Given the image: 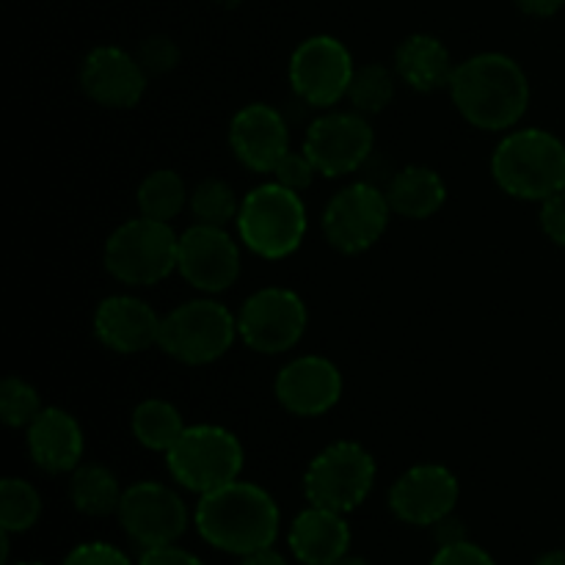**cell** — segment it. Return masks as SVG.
<instances>
[{
  "label": "cell",
  "mask_w": 565,
  "mask_h": 565,
  "mask_svg": "<svg viewBox=\"0 0 565 565\" xmlns=\"http://www.w3.org/2000/svg\"><path fill=\"white\" fill-rule=\"evenodd\" d=\"M307 323V303L298 292L287 287H265L243 303L237 315V334L252 351L276 356L301 342Z\"/></svg>",
  "instance_id": "cell-9"
},
{
  "label": "cell",
  "mask_w": 565,
  "mask_h": 565,
  "mask_svg": "<svg viewBox=\"0 0 565 565\" xmlns=\"http://www.w3.org/2000/svg\"><path fill=\"white\" fill-rule=\"evenodd\" d=\"M390 199L370 182L342 188L323 210V235L337 252L362 254L381 241L390 224Z\"/></svg>",
  "instance_id": "cell-11"
},
{
  "label": "cell",
  "mask_w": 565,
  "mask_h": 565,
  "mask_svg": "<svg viewBox=\"0 0 565 565\" xmlns=\"http://www.w3.org/2000/svg\"><path fill=\"white\" fill-rule=\"evenodd\" d=\"M230 147L254 174H274L276 163L290 152V130L285 116L265 103L237 110L230 125Z\"/></svg>",
  "instance_id": "cell-17"
},
{
  "label": "cell",
  "mask_w": 565,
  "mask_h": 565,
  "mask_svg": "<svg viewBox=\"0 0 565 565\" xmlns=\"http://www.w3.org/2000/svg\"><path fill=\"white\" fill-rule=\"evenodd\" d=\"M119 522L141 550H154L182 539L188 527V508L174 489L143 480L121 494Z\"/></svg>",
  "instance_id": "cell-13"
},
{
  "label": "cell",
  "mask_w": 565,
  "mask_h": 565,
  "mask_svg": "<svg viewBox=\"0 0 565 565\" xmlns=\"http://www.w3.org/2000/svg\"><path fill=\"white\" fill-rule=\"evenodd\" d=\"M461 486L441 463H419L403 472L390 491V508L401 522L414 527H434L452 516Z\"/></svg>",
  "instance_id": "cell-15"
},
{
  "label": "cell",
  "mask_w": 565,
  "mask_h": 565,
  "mask_svg": "<svg viewBox=\"0 0 565 565\" xmlns=\"http://www.w3.org/2000/svg\"><path fill=\"white\" fill-rule=\"evenodd\" d=\"M237 318L213 298H196L171 309L160 323L158 348L182 364H213L232 348Z\"/></svg>",
  "instance_id": "cell-7"
},
{
  "label": "cell",
  "mask_w": 565,
  "mask_h": 565,
  "mask_svg": "<svg viewBox=\"0 0 565 565\" xmlns=\"http://www.w3.org/2000/svg\"><path fill=\"white\" fill-rule=\"evenodd\" d=\"M491 174L508 196L544 202L565 188V143L541 127L508 132L494 149Z\"/></svg>",
  "instance_id": "cell-3"
},
{
  "label": "cell",
  "mask_w": 565,
  "mask_h": 565,
  "mask_svg": "<svg viewBox=\"0 0 565 565\" xmlns=\"http://www.w3.org/2000/svg\"><path fill=\"white\" fill-rule=\"evenodd\" d=\"M177 270L196 290L224 292L241 276V248L224 226L196 224L180 235Z\"/></svg>",
  "instance_id": "cell-14"
},
{
  "label": "cell",
  "mask_w": 565,
  "mask_h": 565,
  "mask_svg": "<svg viewBox=\"0 0 565 565\" xmlns=\"http://www.w3.org/2000/svg\"><path fill=\"white\" fill-rule=\"evenodd\" d=\"M375 458L359 441H334L309 463L303 475V494L309 505L329 511H356L375 486Z\"/></svg>",
  "instance_id": "cell-8"
},
{
  "label": "cell",
  "mask_w": 565,
  "mask_h": 565,
  "mask_svg": "<svg viewBox=\"0 0 565 565\" xmlns=\"http://www.w3.org/2000/svg\"><path fill=\"white\" fill-rule=\"evenodd\" d=\"M121 486L116 475L103 463H81L70 478V500L83 516H110L119 513Z\"/></svg>",
  "instance_id": "cell-24"
},
{
  "label": "cell",
  "mask_w": 565,
  "mask_h": 565,
  "mask_svg": "<svg viewBox=\"0 0 565 565\" xmlns=\"http://www.w3.org/2000/svg\"><path fill=\"white\" fill-rule=\"evenodd\" d=\"M138 61H141L147 75H166L180 64V47L169 36H149L138 47Z\"/></svg>",
  "instance_id": "cell-31"
},
{
  "label": "cell",
  "mask_w": 565,
  "mask_h": 565,
  "mask_svg": "<svg viewBox=\"0 0 565 565\" xmlns=\"http://www.w3.org/2000/svg\"><path fill=\"white\" fill-rule=\"evenodd\" d=\"M436 530V541H439V546H450V544H458V541H467V530H463L461 522H456L452 516L441 519L439 524H434Z\"/></svg>",
  "instance_id": "cell-37"
},
{
  "label": "cell",
  "mask_w": 565,
  "mask_h": 565,
  "mask_svg": "<svg viewBox=\"0 0 565 565\" xmlns=\"http://www.w3.org/2000/svg\"><path fill=\"white\" fill-rule=\"evenodd\" d=\"M375 132L359 110H331L309 125L303 152L323 177H345L362 169L373 154Z\"/></svg>",
  "instance_id": "cell-12"
},
{
  "label": "cell",
  "mask_w": 565,
  "mask_h": 565,
  "mask_svg": "<svg viewBox=\"0 0 565 565\" xmlns=\"http://www.w3.org/2000/svg\"><path fill=\"white\" fill-rule=\"evenodd\" d=\"M447 88L458 114L478 130H508L527 114V72L505 53H480L467 58L456 66Z\"/></svg>",
  "instance_id": "cell-1"
},
{
  "label": "cell",
  "mask_w": 565,
  "mask_h": 565,
  "mask_svg": "<svg viewBox=\"0 0 565 565\" xmlns=\"http://www.w3.org/2000/svg\"><path fill=\"white\" fill-rule=\"evenodd\" d=\"M353 55L340 39L309 36L292 50L290 58V86L298 97L312 108H331L348 97L353 81Z\"/></svg>",
  "instance_id": "cell-10"
},
{
  "label": "cell",
  "mask_w": 565,
  "mask_h": 565,
  "mask_svg": "<svg viewBox=\"0 0 565 565\" xmlns=\"http://www.w3.org/2000/svg\"><path fill=\"white\" fill-rule=\"evenodd\" d=\"M83 428L70 412L44 406L39 417L28 425V452L33 463L47 475H66L81 467Z\"/></svg>",
  "instance_id": "cell-20"
},
{
  "label": "cell",
  "mask_w": 565,
  "mask_h": 565,
  "mask_svg": "<svg viewBox=\"0 0 565 565\" xmlns=\"http://www.w3.org/2000/svg\"><path fill=\"white\" fill-rule=\"evenodd\" d=\"M516 6L530 17H552L563 9L565 0H516Z\"/></svg>",
  "instance_id": "cell-38"
},
{
  "label": "cell",
  "mask_w": 565,
  "mask_h": 565,
  "mask_svg": "<svg viewBox=\"0 0 565 565\" xmlns=\"http://www.w3.org/2000/svg\"><path fill=\"white\" fill-rule=\"evenodd\" d=\"M243 445L221 425H188L185 434L166 452L171 478L199 497L235 483L243 472Z\"/></svg>",
  "instance_id": "cell-6"
},
{
  "label": "cell",
  "mask_w": 565,
  "mask_h": 565,
  "mask_svg": "<svg viewBox=\"0 0 565 565\" xmlns=\"http://www.w3.org/2000/svg\"><path fill=\"white\" fill-rule=\"evenodd\" d=\"M136 199L141 215L171 224V221L182 213V207L188 204L191 193L185 191V182H182V177L177 174V171L158 169L149 177H143V182L138 185Z\"/></svg>",
  "instance_id": "cell-26"
},
{
  "label": "cell",
  "mask_w": 565,
  "mask_h": 565,
  "mask_svg": "<svg viewBox=\"0 0 565 565\" xmlns=\"http://www.w3.org/2000/svg\"><path fill=\"white\" fill-rule=\"evenodd\" d=\"M241 565H287V561L285 555H279V552L274 550V546H268V550L252 552V555L243 557Z\"/></svg>",
  "instance_id": "cell-39"
},
{
  "label": "cell",
  "mask_w": 565,
  "mask_h": 565,
  "mask_svg": "<svg viewBox=\"0 0 565 565\" xmlns=\"http://www.w3.org/2000/svg\"><path fill=\"white\" fill-rule=\"evenodd\" d=\"M17 565H44V563H17Z\"/></svg>",
  "instance_id": "cell-42"
},
{
  "label": "cell",
  "mask_w": 565,
  "mask_h": 565,
  "mask_svg": "<svg viewBox=\"0 0 565 565\" xmlns=\"http://www.w3.org/2000/svg\"><path fill=\"white\" fill-rule=\"evenodd\" d=\"M138 565H204L196 555L180 550V546H154V550H143Z\"/></svg>",
  "instance_id": "cell-36"
},
{
  "label": "cell",
  "mask_w": 565,
  "mask_h": 565,
  "mask_svg": "<svg viewBox=\"0 0 565 565\" xmlns=\"http://www.w3.org/2000/svg\"><path fill=\"white\" fill-rule=\"evenodd\" d=\"M235 224L248 252L263 259H285L298 252L307 235V207L298 191L274 180L246 193Z\"/></svg>",
  "instance_id": "cell-4"
},
{
  "label": "cell",
  "mask_w": 565,
  "mask_h": 565,
  "mask_svg": "<svg viewBox=\"0 0 565 565\" xmlns=\"http://www.w3.org/2000/svg\"><path fill=\"white\" fill-rule=\"evenodd\" d=\"M132 436L138 439V445H143L147 450L154 452H169L177 445L182 434H185L188 425L182 423L180 408L171 406L169 401H158V397H149L141 401L132 408L130 417Z\"/></svg>",
  "instance_id": "cell-25"
},
{
  "label": "cell",
  "mask_w": 565,
  "mask_h": 565,
  "mask_svg": "<svg viewBox=\"0 0 565 565\" xmlns=\"http://www.w3.org/2000/svg\"><path fill=\"white\" fill-rule=\"evenodd\" d=\"M315 174H320V171L307 152H287L274 169V180L290 191H303V188L312 185Z\"/></svg>",
  "instance_id": "cell-32"
},
{
  "label": "cell",
  "mask_w": 565,
  "mask_h": 565,
  "mask_svg": "<svg viewBox=\"0 0 565 565\" xmlns=\"http://www.w3.org/2000/svg\"><path fill=\"white\" fill-rule=\"evenodd\" d=\"M353 110L364 116H373L386 110V105L395 99V75L381 64H364L353 72L351 88H348Z\"/></svg>",
  "instance_id": "cell-29"
},
{
  "label": "cell",
  "mask_w": 565,
  "mask_h": 565,
  "mask_svg": "<svg viewBox=\"0 0 565 565\" xmlns=\"http://www.w3.org/2000/svg\"><path fill=\"white\" fill-rule=\"evenodd\" d=\"M64 565H132L130 557L116 546L103 544V541H92V544H81L66 555Z\"/></svg>",
  "instance_id": "cell-33"
},
{
  "label": "cell",
  "mask_w": 565,
  "mask_h": 565,
  "mask_svg": "<svg viewBox=\"0 0 565 565\" xmlns=\"http://www.w3.org/2000/svg\"><path fill=\"white\" fill-rule=\"evenodd\" d=\"M105 270L116 281L130 287L158 285L177 270L180 259V237L171 224L141 218L125 221L105 243Z\"/></svg>",
  "instance_id": "cell-5"
},
{
  "label": "cell",
  "mask_w": 565,
  "mask_h": 565,
  "mask_svg": "<svg viewBox=\"0 0 565 565\" xmlns=\"http://www.w3.org/2000/svg\"><path fill=\"white\" fill-rule=\"evenodd\" d=\"M386 199H390L392 213L412 221H425L445 207L447 185L428 166H406L392 177Z\"/></svg>",
  "instance_id": "cell-23"
},
{
  "label": "cell",
  "mask_w": 565,
  "mask_h": 565,
  "mask_svg": "<svg viewBox=\"0 0 565 565\" xmlns=\"http://www.w3.org/2000/svg\"><path fill=\"white\" fill-rule=\"evenodd\" d=\"M290 552L303 565H334L351 550V527L345 513L309 505L290 524Z\"/></svg>",
  "instance_id": "cell-21"
},
{
  "label": "cell",
  "mask_w": 565,
  "mask_h": 565,
  "mask_svg": "<svg viewBox=\"0 0 565 565\" xmlns=\"http://www.w3.org/2000/svg\"><path fill=\"white\" fill-rule=\"evenodd\" d=\"M160 318L147 301L132 296H108L94 312V334L114 353H143L158 345Z\"/></svg>",
  "instance_id": "cell-19"
},
{
  "label": "cell",
  "mask_w": 565,
  "mask_h": 565,
  "mask_svg": "<svg viewBox=\"0 0 565 565\" xmlns=\"http://www.w3.org/2000/svg\"><path fill=\"white\" fill-rule=\"evenodd\" d=\"M188 207H191L196 224L207 226H226L232 221H237V213H241V202H237L230 182L215 180V177L202 180L193 188L191 199H188Z\"/></svg>",
  "instance_id": "cell-28"
},
{
  "label": "cell",
  "mask_w": 565,
  "mask_h": 565,
  "mask_svg": "<svg viewBox=\"0 0 565 565\" xmlns=\"http://www.w3.org/2000/svg\"><path fill=\"white\" fill-rule=\"evenodd\" d=\"M42 397L28 381L9 375L0 384V419L9 428H28L42 412Z\"/></svg>",
  "instance_id": "cell-30"
},
{
  "label": "cell",
  "mask_w": 565,
  "mask_h": 565,
  "mask_svg": "<svg viewBox=\"0 0 565 565\" xmlns=\"http://www.w3.org/2000/svg\"><path fill=\"white\" fill-rule=\"evenodd\" d=\"M533 565H565V550L563 552H546V555H541Z\"/></svg>",
  "instance_id": "cell-40"
},
{
  "label": "cell",
  "mask_w": 565,
  "mask_h": 565,
  "mask_svg": "<svg viewBox=\"0 0 565 565\" xmlns=\"http://www.w3.org/2000/svg\"><path fill=\"white\" fill-rule=\"evenodd\" d=\"M193 524L210 546L246 557L274 546L279 535V505L259 486L235 480L199 497Z\"/></svg>",
  "instance_id": "cell-2"
},
{
  "label": "cell",
  "mask_w": 565,
  "mask_h": 565,
  "mask_svg": "<svg viewBox=\"0 0 565 565\" xmlns=\"http://www.w3.org/2000/svg\"><path fill=\"white\" fill-rule=\"evenodd\" d=\"M42 516V497L31 483L20 478H6L0 483V530L25 533Z\"/></svg>",
  "instance_id": "cell-27"
},
{
  "label": "cell",
  "mask_w": 565,
  "mask_h": 565,
  "mask_svg": "<svg viewBox=\"0 0 565 565\" xmlns=\"http://www.w3.org/2000/svg\"><path fill=\"white\" fill-rule=\"evenodd\" d=\"M430 565H497L494 557L486 550H480L472 541H458V544L439 546Z\"/></svg>",
  "instance_id": "cell-34"
},
{
  "label": "cell",
  "mask_w": 565,
  "mask_h": 565,
  "mask_svg": "<svg viewBox=\"0 0 565 565\" xmlns=\"http://www.w3.org/2000/svg\"><path fill=\"white\" fill-rule=\"evenodd\" d=\"M334 565H370V563L364 561V557H356V555H345V557H342L340 563H334Z\"/></svg>",
  "instance_id": "cell-41"
},
{
  "label": "cell",
  "mask_w": 565,
  "mask_h": 565,
  "mask_svg": "<svg viewBox=\"0 0 565 565\" xmlns=\"http://www.w3.org/2000/svg\"><path fill=\"white\" fill-rule=\"evenodd\" d=\"M276 401L296 417H320L342 397V375L326 356L292 359L276 375Z\"/></svg>",
  "instance_id": "cell-18"
},
{
  "label": "cell",
  "mask_w": 565,
  "mask_h": 565,
  "mask_svg": "<svg viewBox=\"0 0 565 565\" xmlns=\"http://www.w3.org/2000/svg\"><path fill=\"white\" fill-rule=\"evenodd\" d=\"M541 230L552 243L565 248V188L541 202Z\"/></svg>",
  "instance_id": "cell-35"
},
{
  "label": "cell",
  "mask_w": 565,
  "mask_h": 565,
  "mask_svg": "<svg viewBox=\"0 0 565 565\" xmlns=\"http://www.w3.org/2000/svg\"><path fill=\"white\" fill-rule=\"evenodd\" d=\"M147 72L127 50L103 44L94 47L81 64V88L103 108H136L147 92Z\"/></svg>",
  "instance_id": "cell-16"
},
{
  "label": "cell",
  "mask_w": 565,
  "mask_h": 565,
  "mask_svg": "<svg viewBox=\"0 0 565 565\" xmlns=\"http://www.w3.org/2000/svg\"><path fill=\"white\" fill-rule=\"evenodd\" d=\"M395 72L408 88L430 94L450 86L456 66H452L450 50L441 44V39L430 36V33H412L395 50Z\"/></svg>",
  "instance_id": "cell-22"
}]
</instances>
